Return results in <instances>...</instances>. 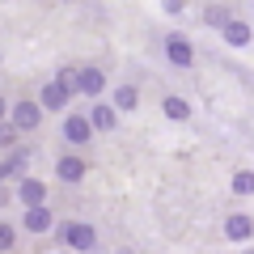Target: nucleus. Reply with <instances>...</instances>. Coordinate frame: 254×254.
Listing matches in <instances>:
<instances>
[{
  "label": "nucleus",
  "instance_id": "1",
  "mask_svg": "<svg viewBox=\"0 0 254 254\" xmlns=\"http://www.w3.org/2000/svg\"><path fill=\"white\" fill-rule=\"evenodd\" d=\"M89 131H93V119H85V115H72L68 123H64V136L72 140V144H85Z\"/></svg>",
  "mask_w": 254,
  "mask_h": 254
},
{
  "label": "nucleus",
  "instance_id": "2",
  "mask_svg": "<svg viewBox=\"0 0 254 254\" xmlns=\"http://www.w3.org/2000/svg\"><path fill=\"white\" fill-rule=\"evenodd\" d=\"M17 195H21V203H26V208H43V199H47V182L26 178V182L17 187Z\"/></svg>",
  "mask_w": 254,
  "mask_h": 254
},
{
  "label": "nucleus",
  "instance_id": "3",
  "mask_svg": "<svg viewBox=\"0 0 254 254\" xmlns=\"http://www.w3.org/2000/svg\"><path fill=\"white\" fill-rule=\"evenodd\" d=\"M68 93H72V89H68V85H64V81H47V85H43V106L60 110L64 102H68Z\"/></svg>",
  "mask_w": 254,
  "mask_h": 254
},
{
  "label": "nucleus",
  "instance_id": "4",
  "mask_svg": "<svg viewBox=\"0 0 254 254\" xmlns=\"http://www.w3.org/2000/svg\"><path fill=\"white\" fill-rule=\"evenodd\" d=\"M165 51H170V60H174V64H182V68H187V64L195 60V51H190V43H187L182 34H174L170 43H165Z\"/></svg>",
  "mask_w": 254,
  "mask_h": 254
},
{
  "label": "nucleus",
  "instance_id": "5",
  "mask_svg": "<svg viewBox=\"0 0 254 254\" xmlns=\"http://www.w3.org/2000/svg\"><path fill=\"white\" fill-rule=\"evenodd\" d=\"M64 237H68L76 250H89V246H93V229L89 225H68V229H64Z\"/></svg>",
  "mask_w": 254,
  "mask_h": 254
},
{
  "label": "nucleus",
  "instance_id": "6",
  "mask_svg": "<svg viewBox=\"0 0 254 254\" xmlns=\"http://www.w3.org/2000/svg\"><path fill=\"white\" fill-rule=\"evenodd\" d=\"M225 233L233 237V242H246V237L254 233V220H250V216H229V225H225Z\"/></svg>",
  "mask_w": 254,
  "mask_h": 254
},
{
  "label": "nucleus",
  "instance_id": "7",
  "mask_svg": "<svg viewBox=\"0 0 254 254\" xmlns=\"http://www.w3.org/2000/svg\"><path fill=\"white\" fill-rule=\"evenodd\" d=\"M26 229L30 233H47V229H51V212L47 208H30L26 212Z\"/></svg>",
  "mask_w": 254,
  "mask_h": 254
},
{
  "label": "nucleus",
  "instance_id": "8",
  "mask_svg": "<svg viewBox=\"0 0 254 254\" xmlns=\"http://www.w3.org/2000/svg\"><path fill=\"white\" fill-rule=\"evenodd\" d=\"M76 89H81V93H102V72H98V68L76 72Z\"/></svg>",
  "mask_w": 254,
  "mask_h": 254
},
{
  "label": "nucleus",
  "instance_id": "9",
  "mask_svg": "<svg viewBox=\"0 0 254 254\" xmlns=\"http://www.w3.org/2000/svg\"><path fill=\"white\" fill-rule=\"evenodd\" d=\"M13 123H17V127H38V106H34V102H17Z\"/></svg>",
  "mask_w": 254,
  "mask_h": 254
},
{
  "label": "nucleus",
  "instance_id": "10",
  "mask_svg": "<svg viewBox=\"0 0 254 254\" xmlns=\"http://www.w3.org/2000/svg\"><path fill=\"white\" fill-rule=\"evenodd\" d=\"M60 178H64V182L85 178V161H81V157H64V161H60Z\"/></svg>",
  "mask_w": 254,
  "mask_h": 254
},
{
  "label": "nucleus",
  "instance_id": "11",
  "mask_svg": "<svg viewBox=\"0 0 254 254\" xmlns=\"http://www.w3.org/2000/svg\"><path fill=\"white\" fill-rule=\"evenodd\" d=\"M225 38L233 47H246L250 43V26H246V21H225Z\"/></svg>",
  "mask_w": 254,
  "mask_h": 254
},
{
  "label": "nucleus",
  "instance_id": "12",
  "mask_svg": "<svg viewBox=\"0 0 254 254\" xmlns=\"http://www.w3.org/2000/svg\"><path fill=\"white\" fill-rule=\"evenodd\" d=\"M89 119H93V127H102V131H110V127H115V110H106V106H93Z\"/></svg>",
  "mask_w": 254,
  "mask_h": 254
},
{
  "label": "nucleus",
  "instance_id": "13",
  "mask_svg": "<svg viewBox=\"0 0 254 254\" xmlns=\"http://www.w3.org/2000/svg\"><path fill=\"white\" fill-rule=\"evenodd\" d=\"M165 115H170V119H187L190 106H187L182 98H165Z\"/></svg>",
  "mask_w": 254,
  "mask_h": 254
},
{
  "label": "nucleus",
  "instance_id": "14",
  "mask_svg": "<svg viewBox=\"0 0 254 254\" xmlns=\"http://www.w3.org/2000/svg\"><path fill=\"white\" fill-rule=\"evenodd\" d=\"M115 106H119V110H131V106H136V89H131V85H123V89L115 93Z\"/></svg>",
  "mask_w": 254,
  "mask_h": 254
},
{
  "label": "nucleus",
  "instance_id": "15",
  "mask_svg": "<svg viewBox=\"0 0 254 254\" xmlns=\"http://www.w3.org/2000/svg\"><path fill=\"white\" fill-rule=\"evenodd\" d=\"M233 190H237V195H250V190H254V174H250V170H242V174L233 178Z\"/></svg>",
  "mask_w": 254,
  "mask_h": 254
},
{
  "label": "nucleus",
  "instance_id": "16",
  "mask_svg": "<svg viewBox=\"0 0 254 254\" xmlns=\"http://www.w3.org/2000/svg\"><path fill=\"white\" fill-rule=\"evenodd\" d=\"M9 246H13V229L0 225V250H9Z\"/></svg>",
  "mask_w": 254,
  "mask_h": 254
},
{
  "label": "nucleus",
  "instance_id": "17",
  "mask_svg": "<svg viewBox=\"0 0 254 254\" xmlns=\"http://www.w3.org/2000/svg\"><path fill=\"white\" fill-rule=\"evenodd\" d=\"M0 119H4V98H0Z\"/></svg>",
  "mask_w": 254,
  "mask_h": 254
},
{
  "label": "nucleus",
  "instance_id": "18",
  "mask_svg": "<svg viewBox=\"0 0 254 254\" xmlns=\"http://www.w3.org/2000/svg\"><path fill=\"white\" fill-rule=\"evenodd\" d=\"M246 254H254V250H246Z\"/></svg>",
  "mask_w": 254,
  "mask_h": 254
}]
</instances>
